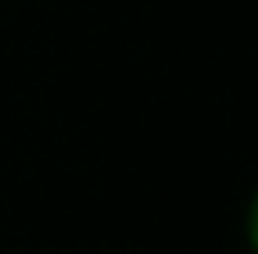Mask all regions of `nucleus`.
<instances>
[{"mask_svg": "<svg viewBox=\"0 0 258 254\" xmlns=\"http://www.w3.org/2000/svg\"><path fill=\"white\" fill-rule=\"evenodd\" d=\"M245 245H249V254H258V186L249 195V209H245Z\"/></svg>", "mask_w": 258, "mask_h": 254, "instance_id": "f257e3e1", "label": "nucleus"}]
</instances>
